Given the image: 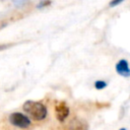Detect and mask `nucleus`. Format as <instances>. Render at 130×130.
I'll return each mask as SVG.
<instances>
[{"label":"nucleus","mask_w":130,"mask_h":130,"mask_svg":"<svg viewBox=\"0 0 130 130\" xmlns=\"http://www.w3.org/2000/svg\"><path fill=\"white\" fill-rule=\"evenodd\" d=\"M120 130H126V129H125V128H121Z\"/></svg>","instance_id":"nucleus-9"},{"label":"nucleus","mask_w":130,"mask_h":130,"mask_svg":"<svg viewBox=\"0 0 130 130\" xmlns=\"http://www.w3.org/2000/svg\"><path fill=\"white\" fill-rule=\"evenodd\" d=\"M50 4H51V2H49V1H42L38 4V8H43V7H45L47 5H50Z\"/></svg>","instance_id":"nucleus-7"},{"label":"nucleus","mask_w":130,"mask_h":130,"mask_svg":"<svg viewBox=\"0 0 130 130\" xmlns=\"http://www.w3.org/2000/svg\"><path fill=\"white\" fill-rule=\"evenodd\" d=\"M55 114L56 118L60 121L63 122L69 115V108L65 102H59L55 106Z\"/></svg>","instance_id":"nucleus-3"},{"label":"nucleus","mask_w":130,"mask_h":130,"mask_svg":"<svg viewBox=\"0 0 130 130\" xmlns=\"http://www.w3.org/2000/svg\"><path fill=\"white\" fill-rule=\"evenodd\" d=\"M106 86H107V82L104 81V80H96V81L94 82V87H95L96 89H103V88H105Z\"/></svg>","instance_id":"nucleus-6"},{"label":"nucleus","mask_w":130,"mask_h":130,"mask_svg":"<svg viewBox=\"0 0 130 130\" xmlns=\"http://www.w3.org/2000/svg\"><path fill=\"white\" fill-rule=\"evenodd\" d=\"M23 110L32 119L38 120V121L45 119L47 116V108L42 103H39V102L26 101L23 104Z\"/></svg>","instance_id":"nucleus-1"},{"label":"nucleus","mask_w":130,"mask_h":130,"mask_svg":"<svg viewBox=\"0 0 130 130\" xmlns=\"http://www.w3.org/2000/svg\"><path fill=\"white\" fill-rule=\"evenodd\" d=\"M116 71L118 72V74L124 76V77H128L130 76V67L129 64L126 60L122 59L120 60L117 64H116Z\"/></svg>","instance_id":"nucleus-5"},{"label":"nucleus","mask_w":130,"mask_h":130,"mask_svg":"<svg viewBox=\"0 0 130 130\" xmlns=\"http://www.w3.org/2000/svg\"><path fill=\"white\" fill-rule=\"evenodd\" d=\"M123 1L122 0H116V1H111L110 2V6H115V5H118V4H120V3H122Z\"/></svg>","instance_id":"nucleus-8"},{"label":"nucleus","mask_w":130,"mask_h":130,"mask_svg":"<svg viewBox=\"0 0 130 130\" xmlns=\"http://www.w3.org/2000/svg\"><path fill=\"white\" fill-rule=\"evenodd\" d=\"M9 122L16 127L19 128H27L30 125V120L23 114L21 113H12L9 116Z\"/></svg>","instance_id":"nucleus-2"},{"label":"nucleus","mask_w":130,"mask_h":130,"mask_svg":"<svg viewBox=\"0 0 130 130\" xmlns=\"http://www.w3.org/2000/svg\"><path fill=\"white\" fill-rule=\"evenodd\" d=\"M68 130H88V125L84 120L74 118L69 122Z\"/></svg>","instance_id":"nucleus-4"}]
</instances>
